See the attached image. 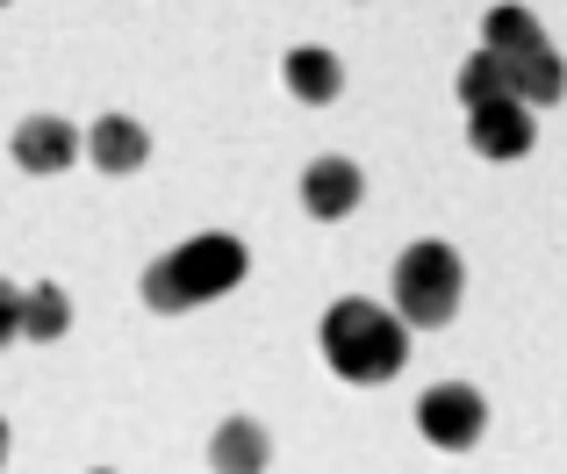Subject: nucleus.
Listing matches in <instances>:
<instances>
[{
	"label": "nucleus",
	"mask_w": 567,
	"mask_h": 474,
	"mask_svg": "<svg viewBox=\"0 0 567 474\" xmlns=\"http://www.w3.org/2000/svg\"><path fill=\"white\" fill-rule=\"evenodd\" d=\"M323 360H331V374L352 381V389H381V381H395L402 360H410V323H402V309L346 295V302L323 309Z\"/></svg>",
	"instance_id": "obj_1"
},
{
	"label": "nucleus",
	"mask_w": 567,
	"mask_h": 474,
	"mask_svg": "<svg viewBox=\"0 0 567 474\" xmlns=\"http://www.w3.org/2000/svg\"><path fill=\"white\" fill-rule=\"evenodd\" d=\"M245 274H251V251L223 230H202V237H187V245H173L166 259L144 266V302H152L158 317H181V309H202V302H216V295H230Z\"/></svg>",
	"instance_id": "obj_2"
},
{
	"label": "nucleus",
	"mask_w": 567,
	"mask_h": 474,
	"mask_svg": "<svg viewBox=\"0 0 567 474\" xmlns=\"http://www.w3.org/2000/svg\"><path fill=\"white\" fill-rule=\"evenodd\" d=\"M460 295H467V266H460L453 245L424 237L395 259V309L410 331H445L460 317Z\"/></svg>",
	"instance_id": "obj_3"
},
{
	"label": "nucleus",
	"mask_w": 567,
	"mask_h": 474,
	"mask_svg": "<svg viewBox=\"0 0 567 474\" xmlns=\"http://www.w3.org/2000/svg\"><path fill=\"white\" fill-rule=\"evenodd\" d=\"M416 432H424L439 453H467L474 439L488 432L482 389H467V381H439V389H424V395H416Z\"/></svg>",
	"instance_id": "obj_4"
},
{
	"label": "nucleus",
	"mask_w": 567,
	"mask_h": 474,
	"mask_svg": "<svg viewBox=\"0 0 567 474\" xmlns=\"http://www.w3.org/2000/svg\"><path fill=\"white\" fill-rule=\"evenodd\" d=\"M467 144L482 158H525L539 144V123H532V101H488V109H467Z\"/></svg>",
	"instance_id": "obj_5"
},
{
	"label": "nucleus",
	"mask_w": 567,
	"mask_h": 474,
	"mask_svg": "<svg viewBox=\"0 0 567 474\" xmlns=\"http://www.w3.org/2000/svg\"><path fill=\"white\" fill-rule=\"evenodd\" d=\"M8 152H14V166H22V173H65L72 158L86 152V137L65 123V115H22L14 137H8Z\"/></svg>",
	"instance_id": "obj_6"
},
{
	"label": "nucleus",
	"mask_w": 567,
	"mask_h": 474,
	"mask_svg": "<svg viewBox=\"0 0 567 474\" xmlns=\"http://www.w3.org/2000/svg\"><path fill=\"white\" fill-rule=\"evenodd\" d=\"M360 195H367V173L352 166V158H317V166L302 173V209L317 216V224H338V216H352L360 209Z\"/></svg>",
	"instance_id": "obj_7"
},
{
	"label": "nucleus",
	"mask_w": 567,
	"mask_h": 474,
	"mask_svg": "<svg viewBox=\"0 0 567 474\" xmlns=\"http://www.w3.org/2000/svg\"><path fill=\"white\" fill-rule=\"evenodd\" d=\"M86 158H94V173H137L144 158H152V130L137 123V115H101L94 130H86Z\"/></svg>",
	"instance_id": "obj_8"
},
{
	"label": "nucleus",
	"mask_w": 567,
	"mask_h": 474,
	"mask_svg": "<svg viewBox=\"0 0 567 474\" xmlns=\"http://www.w3.org/2000/svg\"><path fill=\"white\" fill-rule=\"evenodd\" d=\"M280 80H288V94L309 101V109H323V101L346 94V65H338L323 43H295V51L280 58Z\"/></svg>",
	"instance_id": "obj_9"
},
{
	"label": "nucleus",
	"mask_w": 567,
	"mask_h": 474,
	"mask_svg": "<svg viewBox=\"0 0 567 474\" xmlns=\"http://www.w3.org/2000/svg\"><path fill=\"white\" fill-rule=\"evenodd\" d=\"M266 461H274L266 424H251V418H223L216 424V439H208V467L216 474H266Z\"/></svg>",
	"instance_id": "obj_10"
},
{
	"label": "nucleus",
	"mask_w": 567,
	"mask_h": 474,
	"mask_svg": "<svg viewBox=\"0 0 567 474\" xmlns=\"http://www.w3.org/2000/svg\"><path fill=\"white\" fill-rule=\"evenodd\" d=\"M453 94H460V109H488V101H511L517 94V80H511V58L503 51H474L467 65H460V80H453Z\"/></svg>",
	"instance_id": "obj_11"
},
{
	"label": "nucleus",
	"mask_w": 567,
	"mask_h": 474,
	"mask_svg": "<svg viewBox=\"0 0 567 474\" xmlns=\"http://www.w3.org/2000/svg\"><path fill=\"white\" fill-rule=\"evenodd\" d=\"M511 80H517V101H532V109H554V101L567 94V58L554 51V43H539V51L511 58Z\"/></svg>",
	"instance_id": "obj_12"
},
{
	"label": "nucleus",
	"mask_w": 567,
	"mask_h": 474,
	"mask_svg": "<svg viewBox=\"0 0 567 474\" xmlns=\"http://www.w3.org/2000/svg\"><path fill=\"white\" fill-rule=\"evenodd\" d=\"M482 43H488V51H503V58H525V51H539V43H546V29H539V14H532V8L503 0V8L482 14Z\"/></svg>",
	"instance_id": "obj_13"
},
{
	"label": "nucleus",
	"mask_w": 567,
	"mask_h": 474,
	"mask_svg": "<svg viewBox=\"0 0 567 474\" xmlns=\"http://www.w3.org/2000/svg\"><path fill=\"white\" fill-rule=\"evenodd\" d=\"M72 331V302L58 280H37V288H22V338L29 346H51V338Z\"/></svg>",
	"instance_id": "obj_14"
},
{
	"label": "nucleus",
	"mask_w": 567,
	"mask_h": 474,
	"mask_svg": "<svg viewBox=\"0 0 567 474\" xmlns=\"http://www.w3.org/2000/svg\"><path fill=\"white\" fill-rule=\"evenodd\" d=\"M8 338H22V288L0 280V346H8Z\"/></svg>",
	"instance_id": "obj_15"
},
{
	"label": "nucleus",
	"mask_w": 567,
	"mask_h": 474,
	"mask_svg": "<svg viewBox=\"0 0 567 474\" xmlns=\"http://www.w3.org/2000/svg\"><path fill=\"white\" fill-rule=\"evenodd\" d=\"M0 461H8V418H0Z\"/></svg>",
	"instance_id": "obj_16"
},
{
	"label": "nucleus",
	"mask_w": 567,
	"mask_h": 474,
	"mask_svg": "<svg viewBox=\"0 0 567 474\" xmlns=\"http://www.w3.org/2000/svg\"><path fill=\"white\" fill-rule=\"evenodd\" d=\"M94 474H109V467H94Z\"/></svg>",
	"instance_id": "obj_17"
},
{
	"label": "nucleus",
	"mask_w": 567,
	"mask_h": 474,
	"mask_svg": "<svg viewBox=\"0 0 567 474\" xmlns=\"http://www.w3.org/2000/svg\"><path fill=\"white\" fill-rule=\"evenodd\" d=\"M0 8H8V0H0Z\"/></svg>",
	"instance_id": "obj_18"
}]
</instances>
